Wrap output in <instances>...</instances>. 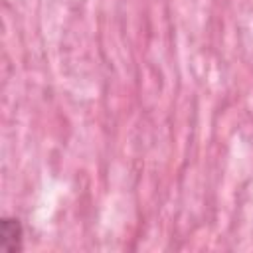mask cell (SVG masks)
Returning a JSON list of instances; mask_svg holds the SVG:
<instances>
[{
  "mask_svg": "<svg viewBox=\"0 0 253 253\" xmlns=\"http://www.w3.org/2000/svg\"><path fill=\"white\" fill-rule=\"evenodd\" d=\"M0 247L4 251L22 249V225L14 217H4L0 227Z\"/></svg>",
  "mask_w": 253,
  "mask_h": 253,
  "instance_id": "obj_1",
  "label": "cell"
}]
</instances>
